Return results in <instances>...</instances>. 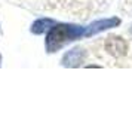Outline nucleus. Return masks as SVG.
I'll use <instances>...</instances> for the list:
<instances>
[{
    "instance_id": "nucleus-1",
    "label": "nucleus",
    "mask_w": 132,
    "mask_h": 128,
    "mask_svg": "<svg viewBox=\"0 0 132 128\" xmlns=\"http://www.w3.org/2000/svg\"><path fill=\"white\" fill-rule=\"evenodd\" d=\"M86 28L73 24H55L52 28H49L48 37H46V51L49 54L56 52L65 43L76 40L79 37L85 36Z\"/></svg>"
},
{
    "instance_id": "nucleus-2",
    "label": "nucleus",
    "mask_w": 132,
    "mask_h": 128,
    "mask_svg": "<svg viewBox=\"0 0 132 128\" xmlns=\"http://www.w3.org/2000/svg\"><path fill=\"white\" fill-rule=\"evenodd\" d=\"M120 24L119 18H108V19H100V21H95L92 22L89 27H86V31H85V36H94L100 31H104L107 28H111V27H117Z\"/></svg>"
},
{
    "instance_id": "nucleus-3",
    "label": "nucleus",
    "mask_w": 132,
    "mask_h": 128,
    "mask_svg": "<svg viewBox=\"0 0 132 128\" xmlns=\"http://www.w3.org/2000/svg\"><path fill=\"white\" fill-rule=\"evenodd\" d=\"M105 48H107L108 54H111L113 57H122V55L126 54V49H128V45L126 42L122 39V37H110L105 43Z\"/></svg>"
},
{
    "instance_id": "nucleus-4",
    "label": "nucleus",
    "mask_w": 132,
    "mask_h": 128,
    "mask_svg": "<svg viewBox=\"0 0 132 128\" xmlns=\"http://www.w3.org/2000/svg\"><path fill=\"white\" fill-rule=\"evenodd\" d=\"M83 57H85V52L82 51L80 48H74L71 51H68L64 58H62V64L65 67H77L80 66V63L83 61Z\"/></svg>"
},
{
    "instance_id": "nucleus-5",
    "label": "nucleus",
    "mask_w": 132,
    "mask_h": 128,
    "mask_svg": "<svg viewBox=\"0 0 132 128\" xmlns=\"http://www.w3.org/2000/svg\"><path fill=\"white\" fill-rule=\"evenodd\" d=\"M55 24H56V22L51 18L37 19L36 22L31 25V33H33V34H42V33H45L48 28H52Z\"/></svg>"
},
{
    "instance_id": "nucleus-6",
    "label": "nucleus",
    "mask_w": 132,
    "mask_h": 128,
    "mask_svg": "<svg viewBox=\"0 0 132 128\" xmlns=\"http://www.w3.org/2000/svg\"><path fill=\"white\" fill-rule=\"evenodd\" d=\"M0 63H2V57H0Z\"/></svg>"
},
{
    "instance_id": "nucleus-7",
    "label": "nucleus",
    "mask_w": 132,
    "mask_h": 128,
    "mask_svg": "<svg viewBox=\"0 0 132 128\" xmlns=\"http://www.w3.org/2000/svg\"><path fill=\"white\" fill-rule=\"evenodd\" d=\"M131 33H132V28H131Z\"/></svg>"
}]
</instances>
